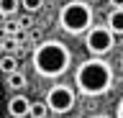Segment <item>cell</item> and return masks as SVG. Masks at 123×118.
<instances>
[{"label":"cell","instance_id":"cell-14","mask_svg":"<svg viewBox=\"0 0 123 118\" xmlns=\"http://www.w3.org/2000/svg\"><path fill=\"white\" fill-rule=\"evenodd\" d=\"M110 5L113 8H123V0H110Z\"/></svg>","mask_w":123,"mask_h":118},{"label":"cell","instance_id":"cell-17","mask_svg":"<svg viewBox=\"0 0 123 118\" xmlns=\"http://www.w3.org/2000/svg\"><path fill=\"white\" fill-rule=\"evenodd\" d=\"M87 3H95V0H87Z\"/></svg>","mask_w":123,"mask_h":118},{"label":"cell","instance_id":"cell-12","mask_svg":"<svg viewBox=\"0 0 123 118\" xmlns=\"http://www.w3.org/2000/svg\"><path fill=\"white\" fill-rule=\"evenodd\" d=\"M23 10H28V13H33V10H38L41 5H44V0H21Z\"/></svg>","mask_w":123,"mask_h":118},{"label":"cell","instance_id":"cell-5","mask_svg":"<svg viewBox=\"0 0 123 118\" xmlns=\"http://www.w3.org/2000/svg\"><path fill=\"white\" fill-rule=\"evenodd\" d=\"M74 90L67 85H54L49 93H46V105H49V110H54L56 116H64V113H69V110L74 108Z\"/></svg>","mask_w":123,"mask_h":118},{"label":"cell","instance_id":"cell-3","mask_svg":"<svg viewBox=\"0 0 123 118\" xmlns=\"http://www.w3.org/2000/svg\"><path fill=\"white\" fill-rule=\"evenodd\" d=\"M92 8L87 0H69L59 10V28L69 36H80L92 28Z\"/></svg>","mask_w":123,"mask_h":118},{"label":"cell","instance_id":"cell-13","mask_svg":"<svg viewBox=\"0 0 123 118\" xmlns=\"http://www.w3.org/2000/svg\"><path fill=\"white\" fill-rule=\"evenodd\" d=\"M115 118H123V98L118 100V105H115Z\"/></svg>","mask_w":123,"mask_h":118},{"label":"cell","instance_id":"cell-10","mask_svg":"<svg viewBox=\"0 0 123 118\" xmlns=\"http://www.w3.org/2000/svg\"><path fill=\"white\" fill-rule=\"evenodd\" d=\"M8 85L13 87V90H23L26 87V77H23L21 72H13V75H8Z\"/></svg>","mask_w":123,"mask_h":118},{"label":"cell","instance_id":"cell-15","mask_svg":"<svg viewBox=\"0 0 123 118\" xmlns=\"http://www.w3.org/2000/svg\"><path fill=\"white\" fill-rule=\"evenodd\" d=\"M90 118H108V116H90Z\"/></svg>","mask_w":123,"mask_h":118},{"label":"cell","instance_id":"cell-16","mask_svg":"<svg viewBox=\"0 0 123 118\" xmlns=\"http://www.w3.org/2000/svg\"><path fill=\"white\" fill-rule=\"evenodd\" d=\"M121 72H123V56H121Z\"/></svg>","mask_w":123,"mask_h":118},{"label":"cell","instance_id":"cell-4","mask_svg":"<svg viewBox=\"0 0 123 118\" xmlns=\"http://www.w3.org/2000/svg\"><path fill=\"white\" fill-rule=\"evenodd\" d=\"M113 33L115 31L110 26H92L90 31H87V36H85L87 51H90L92 56H103V54H108V51H113V46H115V36Z\"/></svg>","mask_w":123,"mask_h":118},{"label":"cell","instance_id":"cell-8","mask_svg":"<svg viewBox=\"0 0 123 118\" xmlns=\"http://www.w3.org/2000/svg\"><path fill=\"white\" fill-rule=\"evenodd\" d=\"M108 26L115 33H123V8H113V13L108 16Z\"/></svg>","mask_w":123,"mask_h":118},{"label":"cell","instance_id":"cell-2","mask_svg":"<svg viewBox=\"0 0 123 118\" xmlns=\"http://www.w3.org/2000/svg\"><path fill=\"white\" fill-rule=\"evenodd\" d=\"M31 64H33V69H36L41 77L54 80V77L67 75V69L72 67V51H69L62 41L49 39V41H41V44L33 49Z\"/></svg>","mask_w":123,"mask_h":118},{"label":"cell","instance_id":"cell-9","mask_svg":"<svg viewBox=\"0 0 123 118\" xmlns=\"http://www.w3.org/2000/svg\"><path fill=\"white\" fill-rule=\"evenodd\" d=\"M18 13V0H0V16H15Z\"/></svg>","mask_w":123,"mask_h":118},{"label":"cell","instance_id":"cell-7","mask_svg":"<svg viewBox=\"0 0 123 118\" xmlns=\"http://www.w3.org/2000/svg\"><path fill=\"white\" fill-rule=\"evenodd\" d=\"M0 72H3V75H13V72H18V56L0 54Z\"/></svg>","mask_w":123,"mask_h":118},{"label":"cell","instance_id":"cell-1","mask_svg":"<svg viewBox=\"0 0 123 118\" xmlns=\"http://www.w3.org/2000/svg\"><path fill=\"white\" fill-rule=\"evenodd\" d=\"M74 87L85 98H100V95L110 93V87H113V69H110V64L105 59H100V56L85 59L74 69Z\"/></svg>","mask_w":123,"mask_h":118},{"label":"cell","instance_id":"cell-6","mask_svg":"<svg viewBox=\"0 0 123 118\" xmlns=\"http://www.w3.org/2000/svg\"><path fill=\"white\" fill-rule=\"evenodd\" d=\"M8 113H10V118H26L31 113V100L26 98V95H15V98H10L8 100Z\"/></svg>","mask_w":123,"mask_h":118},{"label":"cell","instance_id":"cell-11","mask_svg":"<svg viewBox=\"0 0 123 118\" xmlns=\"http://www.w3.org/2000/svg\"><path fill=\"white\" fill-rule=\"evenodd\" d=\"M46 110H49V105L46 103H31V118H46Z\"/></svg>","mask_w":123,"mask_h":118}]
</instances>
